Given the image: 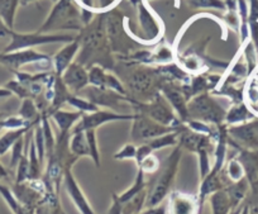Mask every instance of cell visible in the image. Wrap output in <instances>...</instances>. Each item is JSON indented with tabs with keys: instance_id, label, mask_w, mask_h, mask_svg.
Listing matches in <instances>:
<instances>
[{
	"instance_id": "20",
	"label": "cell",
	"mask_w": 258,
	"mask_h": 214,
	"mask_svg": "<svg viewBox=\"0 0 258 214\" xmlns=\"http://www.w3.org/2000/svg\"><path fill=\"white\" fill-rule=\"evenodd\" d=\"M177 129H176L175 132L166 133V134H163V136L157 137V138L151 139V141H148L147 143L150 145V147L152 148V151L162 150V148L170 147V146L178 145V131Z\"/></svg>"
},
{
	"instance_id": "26",
	"label": "cell",
	"mask_w": 258,
	"mask_h": 214,
	"mask_svg": "<svg viewBox=\"0 0 258 214\" xmlns=\"http://www.w3.org/2000/svg\"><path fill=\"white\" fill-rule=\"evenodd\" d=\"M68 103L71 104L73 106H75V108H78L79 112H83V113H93V112L98 111V106H96L95 104L89 101L88 99L78 98V96H75L74 94H71Z\"/></svg>"
},
{
	"instance_id": "23",
	"label": "cell",
	"mask_w": 258,
	"mask_h": 214,
	"mask_svg": "<svg viewBox=\"0 0 258 214\" xmlns=\"http://www.w3.org/2000/svg\"><path fill=\"white\" fill-rule=\"evenodd\" d=\"M85 136H86V141H88L90 157L93 158V161H94V164H95L96 168H100V165H101L100 164V151H99L95 129H88V131H85Z\"/></svg>"
},
{
	"instance_id": "19",
	"label": "cell",
	"mask_w": 258,
	"mask_h": 214,
	"mask_svg": "<svg viewBox=\"0 0 258 214\" xmlns=\"http://www.w3.org/2000/svg\"><path fill=\"white\" fill-rule=\"evenodd\" d=\"M146 186H147V184H146L145 181V173H143L142 170H140L138 169V173H137V176H136L135 179V183H133V185L131 186V188L128 189L126 191H124L121 195H119V200L121 201V203H126L128 200H131V199L133 198V196H136L137 194H140L141 191H143L146 189Z\"/></svg>"
},
{
	"instance_id": "2",
	"label": "cell",
	"mask_w": 258,
	"mask_h": 214,
	"mask_svg": "<svg viewBox=\"0 0 258 214\" xmlns=\"http://www.w3.org/2000/svg\"><path fill=\"white\" fill-rule=\"evenodd\" d=\"M187 113L188 119H195L214 126H220L227 116L224 108L207 93H202L188 101Z\"/></svg>"
},
{
	"instance_id": "25",
	"label": "cell",
	"mask_w": 258,
	"mask_h": 214,
	"mask_svg": "<svg viewBox=\"0 0 258 214\" xmlns=\"http://www.w3.org/2000/svg\"><path fill=\"white\" fill-rule=\"evenodd\" d=\"M210 153L209 150H200L198 151L197 155L199 157V169H200V180L207 178L208 174L212 171L213 165L210 164Z\"/></svg>"
},
{
	"instance_id": "31",
	"label": "cell",
	"mask_w": 258,
	"mask_h": 214,
	"mask_svg": "<svg viewBox=\"0 0 258 214\" xmlns=\"http://www.w3.org/2000/svg\"><path fill=\"white\" fill-rule=\"evenodd\" d=\"M136 153H137V147L133 143H128L114 155V158L115 160H136Z\"/></svg>"
},
{
	"instance_id": "17",
	"label": "cell",
	"mask_w": 258,
	"mask_h": 214,
	"mask_svg": "<svg viewBox=\"0 0 258 214\" xmlns=\"http://www.w3.org/2000/svg\"><path fill=\"white\" fill-rule=\"evenodd\" d=\"M32 127L33 126L26 127V128L21 129H9L8 132H6L3 136L0 137V156L6 155L9 150H12L14 143H16L19 138H22Z\"/></svg>"
},
{
	"instance_id": "4",
	"label": "cell",
	"mask_w": 258,
	"mask_h": 214,
	"mask_svg": "<svg viewBox=\"0 0 258 214\" xmlns=\"http://www.w3.org/2000/svg\"><path fill=\"white\" fill-rule=\"evenodd\" d=\"M175 127L163 126V124L157 123L153 119L148 118L145 114H136L135 116V123L132 127V141L140 142V143H146V142L155 139L157 137L163 136L166 133H171L175 132Z\"/></svg>"
},
{
	"instance_id": "24",
	"label": "cell",
	"mask_w": 258,
	"mask_h": 214,
	"mask_svg": "<svg viewBox=\"0 0 258 214\" xmlns=\"http://www.w3.org/2000/svg\"><path fill=\"white\" fill-rule=\"evenodd\" d=\"M106 75L104 67L101 66H93L89 71V84L96 88H105Z\"/></svg>"
},
{
	"instance_id": "29",
	"label": "cell",
	"mask_w": 258,
	"mask_h": 214,
	"mask_svg": "<svg viewBox=\"0 0 258 214\" xmlns=\"http://www.w3.org/2000/svg\"><path fill=\"white\" fill-rule=\"evenodd\" d=\"M17 0H0V16L3 17L9 27L13 22L14 9H16Z\"/></svg>"
},
{
	"instance_id": "22",
	"label": "cell",
	"mask_w": 258,
	"mask_h": 214,
	"mask_svg": "<svg viewBox=\"0 0 258 214\" xmlns=\"http://www.w3.org/2000/svg\"><path fill=\"white\" fill-rule=\"evenodd\" d=\"M250 117H252V114L247 111L245 105L238 104V105L233 106V108L228 112L227 116H225V122H227L228 124H235L239 123V122L247 121Z\"/></svg>"
},
{
	"instance_id": "28",
	"label": "cell",
	"mask_w": 258,
	"mask_h": 214,
	"mask_svg": "<svg viewBox=\"0 0 258 214\" xmlns=\"http://www.w3.org/2000/svg\"><path fill=\"white\" fill-rule=\"evenodd\" d=\"M227 175L233 183H238V181L242 180L243 176H244L242 164L237 160H230L227 164Z\"/></svg>"
},
{
	"instance_id": "27",
	"label": "cell",
	"mask_w": 258,
	"mask_h": 214,
	"mask_svg": "<svg viewBox=\"0 0 258 214\" xmlns=\"http://www.w3.org/2000/svg\"><path fill=\"white\" fill-rule=\"evenodd\" d=\"M28 151H26V142H24V136L19 138L12 147V158H11V169H14L18 166L19 161L23 157V155Z\"/></svg>"
},
{
	"instance_id": "1",
	"label": "cell",
	"mask_w": 258,
	"mask_h": 214,
	"mask_svg": "<svg viewBox=\"0 0 258 214\" xmlns=\"http://www.w3.org/2000/svg\"><path fill=\"white\" fill-rule=\"evenodd\" d=\"M181 156H182V148L180 146L172 151L170 156L166 158L163 165L157 171L158 176L153 180L152 188L147 191V200L146 205L148 208L160 205L163 199L170 194L171 186L175 181L176 174H177L178 165H180Z\"/></svg>"
},
{
	"instance_id": "32",
	"label": "cell",
	"mask_w": 258,
	"mask_h": 214,
	"mask_svg": "<svg viewBox=\"0 0 258 214\" xmlns=\"http://www.w3.org/2000/svg\"><path fill=\"white\" fill-rule=\"evenodd\" d=\"M152 152V148L150 147V145H148L147 142H146V143H141L140 147H137V153H136V163H137V166Z\"/></svg>"
},
{
	"instance_id": "10",
	"label": "cell",
	"mask_w": 258,
	"mask_h": 214,
	"mask_svg": "<svg viewBox=\"0 0 258 214\" xmlns=\"http://www.w3.org/2000/svg\"><path fill=\"white\" fill-rule=\"evenodd\" d=\"M62 81L73 94L79 93L89 85V74L86 67L79 62H74L61 75Z\"/></svg>"
},
{
	"instance_id": "37",
	"label": "cell",
	"mask_w": 258,
	"mask_h": 214,
	"mask_svg": "<svg viewBox=\"0 0 258 214\" xmlns=\"http://www.w3.org/2000/svg\"><path fill=\"white\" fill-rule=\"evenodd\" d=\"M6 114L4 113H0V131H2V129H3V119L6 118Z\"/></svg>"
},
{
	"instance_id": "11",
	"label": "cell",
	"mask_w": 258,
	"mask_h": 214,
	"mask_svg": "<svg viewBox=\"0 0 258 214\" xmlns=\"http://www.w3.org/2000/svg\"><path fill=\"white\" fill-rule=\"evenodd\" d=\"M161 89H162L163 96L166 98V100L171 104L172 109L178 114L181 121H182L183 123H186V122L188 121L187 104H186V100H187V99H186L182 89L177 88V86H175L171 83L162 84Z\"/></svg>"
},
{
	"instance_id": "18",
	"label": "cell",
	"mask_w": 258,
	"mask_h": 214,
	"mask_svg": "<svg viewBox=\"0 0 258 214\" xmlns=\"http://www.w3.org/2000/svg\"><path fill=\"white\" fill-rule=\"evenodd\" d=\"M71 134H73V136H71L70 143H69V145H70V152L73 153L74 156H76L78 158L85 157V156H89V157H90L85 131L75 132V133Z\"/></svg>"
},
{
	"instance_id": "5",
	"label": "cell",
	"mask_w": 258,
	"mask_h": 214,
	"mask_svg": "<svg viewBox=\"0 0 258 214\" xmlns=\"http://www.w3.org/2000/svg\"><path fill=\"white\" fill-rule=\"evenodd\" d=\"M76 160H78V157L74 156L73 153H70V156H69L66 163H64L63 178H62L64 188H66V191H68V194L70 195L71 200L74 201V204H75L76 208L80 210L81 214H95L93 208H91L90 203H89L88 199H86V196L84 195L80 185H79L78 181H76V179L74 178L73 175V165Z\"/></svg>"
},
{
	"instance_id": "3",
	"label": "cell",
	"mask_w": 258,
	"mask_h": 214,
	"mask_svg": "<svg viewBox=\"0 0 258 214\" xmlns=\"http://www.w3.org/2000/svg\"><path fill=\"white\" fill-rule=\"evenodd\" d=\"M129 101L133 103V106L140 111L141 114H145L157 123L175 127V128H180L182 126V123L173 114L172 106L168 104L166 98L161 96L160 94H157L151 103H141V101H135L132 99H129Z\"/></svg>"
},
{
	"instance_id": "33",
	"label": "cell",
	"mask_w": 258,
	"mask_h": 214,
	"mask_svg": "<svg viewBox=\"0 0 258 214\" xmlns=\"http://www.w3.org/2000/svg\"><path fill=\"white\" fill-rule=\"evenodd\" d=\"M192 4L197 7H215V8L223 7L218 0H192Z\"/></svg>"
},
{
	"instance_id": "35",
	"label": "cell",
	"mask_w": 258,
	"mask_h": 214,
	"mask_svg": "<svg viewBox=\"0 0 258 214\" xmlns=\"http://www.w3.org/2000/svg\"><path fill=\"white\" fill-rule=\"evenodd\" d=\"M7 178H8V171H7L6 168L0 164V180H3V179Z\"/></svg>"
},
{
	"instance_id": "13",
	"label": "cell",
	"mask_w": 258,
	"mask_h": 214,
	"mask_svg": "<svg viewBox=\"0 0 258 214\" xmlns=\"http://www.w3.org/2000/svg\"><path fill=\"white\" fill-rule=\"evenodd\" d=\"M83 114V112H64L59 109L53 112L51 116L58 127V136H69V132L74 128L76 122H79Z\"/></svg>"
},
{
	"instance_id": "34",
	"label": "cell",
	"mask_w": 258,
	"mask_h": 214,
	"mask_svg": "<svg viewBox=\"0 0 258 214\" xmlns=\"http://www.w3.org/2000/svg\"><path fill=\"white\" fill-rule=\"evenodd\" d=\"M12 95H13V93H12L9 89H7L6 86H4V88H0V101L11 98Z\"/></svg>"
},
{
	"instance_id": "8",
	"label": "cell",
	"mask_w": 258,
	"mask_h": 214,
	"mask_svg": "<svg viewBox=\"0 0 258 214\" xmlns=\"http://www.w3.org/2000/svg\"><path fill=\"white\" fill-rule=\"evenodd\" d=\"M83 90L85 98L93 104H95L96 106L99 105L110 109H119V103L120 101L125 100L129 103L128 96L121 95V94L108 88H96V86L89 85L84 88Z\"/></svg>"
},
{
	"instance_id": "7",
	"label": "cell",
	"mask_w": 258,
	"mask_h": 214,
	"mask_svg": "<svg viewBox=\"0 0 258 214\" xmlns=\"http://www.w3.org/2000/svg\"><path fill=\"white\" fill-rule=\"evenodd\" d=\"M128 119H135V116L131 114H120V113H114L110 111H95L93 113L83 114L81 118L79 119L78 123L74 126L71 129V133L75 132H84L88 129H96L98 127L103 126L106 122H113V121H128Z\"/></svg>"
},
{
	"instance_id": "21",
	"label": "cell",
	"mask_w": 258,
	"mask_h": 214,
	"mask_svg": "<svg viewBox=\"0 0 258 214\" xmlns=\"http://www.w3.org/2000/svg\"><path fill=\"white\" fill-rule=\"evenodd\" d=\"M38 108H37L36 103H34L33 99L26 98L22 101V105L19 108L18 116L22 117L23 119H26L27 122H31V123H34V122H38L39 114H38Z\"/></svg>"
},
{
	"instance_id": "9",
	"label": "cell",
	"mask_w": 258,
	"mask_h": 214,
	"mask_svg": "<svg viewBox=\"0 0 258 214\" xmlns=\"http://www.w3.org/2000/svg\"><path fill=\"white\" fill-rule=\"evenodd\" d=\"M166 210L167 214H199L202 209H200L198 195L172 191L170 193Z\"/></svg>"
},
{
	"instance_id": "12",
	"label": "cell",
	"mask_w": 258,
	"mask_h": 214,
	"mask_svg": "<svg viewBox=\"0 0 258 214\" xmlns=\"http://www.w3.org/2000/svg\"><path fill=\"white\" fill-rule=\"evenodd\" d=\"M70 39L69 37H57V36H22V34H13V39L12 43L4 49L2 54H8V52L19 51V49H27L32 46H37V44L48 43V42H56V41H68Z\"/></svg>"
},
{
	"instance_id": "6",
	"label": "cell",
	"mask_w": 258,
	"mask_h": 214,
	"mask_svg": "<svg viewBox=\"0 0 258 214\" xmlns=\"http://www.w3.org/2000/svg\"><path fill=\"white\" fill-rule=\"evenodd\" d=\"M162 75L158 70L146 69V67H138L137 70L132 71L131 76H128V86L133 93L137 95H146V94H153L155 89L161 83L160 79Z\"/></svg>"
},
{
	"instance_id": "14",
	"label": "cell",
	"mask_w": 258,
	"mask_h": 214,
	"mask_svg": "<svg viewBox=\"0 0 258 214\" xmlns=\"http://www.w3.org/2000/svg\"><path fill=\"white\" fill-rule=\"evenodd\" d=\"M209 199L213 214H229L233 210L232 201H230L228 191L225 189L213 193Z\"/></svg>"
},
{
	"instance_id": "38",
	"label": "cell",
	"mask_w": 258,
	"mask_h": 214,
	"mask_svg": "<svg viewBox=\"0 0 258 214\" xmlns=\"http://www.w3.org/2000/svg\"><path fill=\"white\" fill-rule=\"evenodd\" d=\"M229 214H240V209H237V210H233V211H230Z\"/></svg>"
},
{
	"instance_id": "30",
	"label": "cell",
	"mask_w": 258,
	"mask_h": 214,
	"mask_svg": "<svg viewBox=\"0 0 258 214\" xmlns=\"http://www.w3.org/2000/svg\"><path fill=\"white\" fill-rule=\"evenodd\" d=\"M161 165H160V160H158L157 156H155L153 153H151L150 156L145 158L142 163L138 165V169L142 170L143 173L146 174H156L158 170H160Z\"/></svg>"
},
{
	"instance_id": "15",
	"label": "cell",
	"mask_w": 258,
	"mask_h": 214,
	"mask_svg": "<svg viewBox=\"0 0 258 214\" xmlns=\"http://www.w3.org/2000/svg\"><path fill=\"white\" fill-rule=\"evenodd\" d=\"M76 51H78V43H74L71 44V46L64 47L63 49H61V51L54 56L53 66H54V73H56L57 75L61 76L62 74H63L64 70L70 66Z\"/></svg>"
},
{
	"instance_id": "16",
	"label": "cell",
	"mask_w": 258,
	"mask_h": 214,
	"mask_svg": "<svg viewBox=\"0 0 258 214\" xmlns=\"http://www.w3.org/2000/svg\"><path fill=\"white\" fill-rule=\"evenodd\" d=\"M0 195L6 200L7 205L11 208V210L14 214H36V209L29 208V206H26L19 203L18 199L16 198V195L12 191V189H9L8 186L0 184Z\"/></svg>"
},
{
	"instance_id": "36",
	"label": "cell",
	"mask_w": 258,
	"mask_h": 214,
	"mask_svg": "<svg viewBox=\"0 0 258 214\" xmlns=\"http://www.w3.org/2000/svg\"><path fill=\"white\" fill-rule=\"evenodd\" d=\"M6 36H8V29L0 24V38H2V37H6Z\"/></svg>"
},
{
	"instance_id": "39",
	"label": "cell",
	"mask_w": 258,
	"mask_h": 214,
	"mask_svg": "<svg viewBox=\"0 0 258 214\" xmlns=\"http://www.w3.org/2000/svg\"><path fill=\"white\" fill-rule=\"evenodd\" d=\"M23 2H24V3H27V2H29V0H23Z\"/></svg>"
}]
</instances>
